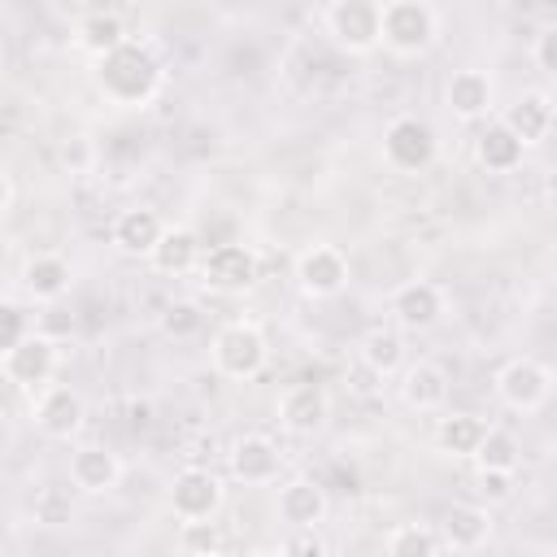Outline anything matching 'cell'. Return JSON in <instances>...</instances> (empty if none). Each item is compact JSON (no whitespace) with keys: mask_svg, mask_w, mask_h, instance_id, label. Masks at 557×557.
Instances as JSON below:
<instances>
[{"mask_svg":"<svg viewBox=\"0 0 557 557\" xmlns=\"http://www.w3.org/2000/svg\"><path fill=\"white\" fill-rule=\"evenodd\" d=\"M161 78H165V70H161L157 52H152L144 39H135V35H131L117 52L91 61V83H96V91H100L109 104H117V109H144V104L161 91Z\"/></svg>","mask_w":557,"mask_h":557,"instance_id":"6da1fadb","label":"cell"},{"mask_svg":"<svg viewBox=\"0 0 557 557\" xmlns=\"http://www.w3.org/2000/svg\"><path fill=\"white\" fill-rule=\"evenodd\" d=\"M440 39V9L426 0H383L379 4V44L392 57H426Z\"/></svg>","mask_w":557,"mask_h":557,"instance_id":"7a4b0ae2","label":"cell"},{"mask_svg":"<svg viewBox=\"0 0 557 557\" xmlns=\"http://www.w3.org/2000/svg\"><path fill=\"white\" fill-rule=\"evenodd\" d=\"M209 357H213V370H218L222 379L244 383V379H257V374L265 370V361H270V344H265V335H261L257 322L235 318V322H226V326L213 335Z\"/></svg>","mask_w":557,"mask_h":557,"instance_id":"3957f363","label":"cell"},{"mask_svg":"<svg viewBox=\"0 0 557 557\" xmlns=\"http://www.w3.org/2000/svg\"><path fill=\"white\" fill-rule=\"evenodd\" d=\"M379 4L383 0H331L322 4V30L326 39L348 57L379 52Z\"/></svg>","mask_w":557,"mask_h":557,"instance_id":"277c9868","label":"cell"},{"mask_svg":"<svg viewBox=\"0 0 557 557\" xmlns=\"http://www.w3.org/2000/svg\"><path fill=\"white\" fill-rule=\"evenodd\" d=\"M57 348H61V344H57L52 335H44V331H30L22 344L4 348V352H0V374H4V383L17 387V392H26V396L52 387L57 366H61V352H57Z\"/></svg>","mask_w":557,"mask_h":557,"instance_id":"5b68a950","label":"cell"},{"mask_svg":"<svg viewBox=\"0 0 557 557\" xmlns=\"http://www.w3.org/2000/svg\"><path fill=\"white\" fill-rule=\"evenodd\" d=\"M435 152H440V135H435V126L426 117L400 113V117H392L383 126V161L392 170H400V174L426 170L435 161Z\"/></svg>","mask_w":557,"mask_h":557,"instance_id":"8992f818","label":"cell"},{"mask_svg":"<svg viewBox=\"0 0 557 557\" xmlns=\"http://www.w3.org/2000/svg\"><path fill=\"white\" fill-rule=\"evenodd\" d=\"M200 283L213 292V296H244L257 287L261 278V261L248 244L231 239V244H213L205 248V261H200Z\"/></svg>","mask_w":557,"mask_h":557,"instance_id":"52a82bcc","label":"cell"},{"mask_svg":"<svg viewBox=\"0 0 557 557\" xmlns=\"http://www.w3.org/2000/svg\"><path fill=\"white\" fill-rule=\"evenodd\" d=\"M496 396L513 413H535L553 400V370L540 366L535 357H509L496 370Z\"/></svg>","mask_w":557,"mask_h":557,"instance_id":"ba28073f","label":"cell"},{"mask_svg":"<svg viewBox=\"0 0 557 557\" xmlns=\"http://www.w3.org/2000/svg\"><path fill=\"white\" fill-rule=\"evenodd\" d=\"M83 418H87V400L70 383H52L30 396V422L44 440H74L83 431Z\"/></svg>","mask_w":557,"mask_h":557,"instance_id":"9c48e42d","label":"cell"},{"mask_svg":"<svg viewBox=\"0 0 557 557\" xmlns=\"http://www.w3.org/2000/svg\"><path fill=\"white\" fill-rule=\"evenodd\" d=\"M170 513L178 522H213V513L222 509V483L213 470H200V466H187L170 479Z\"/></svg>","mask_w":557,"mask_h":557,"instance_id":"30bf717a","label":"cell"},{"mask_svg":"<svg viewBox=\"0 0 557 557\" xmlns=\"http://www.w3.org/2000/svg\"><path fill=\"white\" fill-rule=\"evenodd\" d=\"M296 287L309 300H331L348 287V257L335 244H309L296 257Z\"/></svg>","mask_w":557,"mask_h":557,"instance_id":"8fae6325","label":"cell"},{"mask_svg":"<svg viewBox=\"0 0 557 557\" xmlns=\"http://www.w3.org/2000/svg\"><path fill=\"white\" fill-rule=\"evenodd\" d=\"M387 318L400 331H431L444 318V292L431 278H409L387 296Z\"/></svg>","mask_w":557,"mask_h":557,"instance_id":"7c38bea8","label":"cell"},{"mask_svg":"<svg viewBox=\"0 0 557 557\" xmlns=\"http://www.w3.org/2000/svg\"><path fill=\"white\" fill-rule=\"evenodd\" d=\"M226 470H231V479L244 483V487H265V483L278 479V470H283V453H278V444H274L270 435L248 431V435H239V440L231 444V453H226Z\"/></svg>","mask_w":557,"mask_h":557,"instance_id":"4fadbf2b","label":"cell"},{"mask_svg":"<svg viewBox=\"0 0 557 557\" xmlns=\"http://www.w3.org/2000/svg\"><path fill=\"white\" fill-rule=\"evenodd\" d=\"M65 474H70V487H74V492H83V496H104V492L117 487L122 461H117V453L104 448V444H78V448H70Z\"/></svg>","mask_w":557,"mask_h":557,"instance_id":"5bb4252c","label":"cell"},{"mask_svg":"<svg viewBox=\"0 0 557 557\" xmlns=\"http://www.w3.org/2000/svg\"><path fill=\"white\" fill-rule=\"evenodd\" d=\"M331 509V496L318 479H287L278 483V496H274V513L292 527V531H318V522L326 518Z\"/></svg>","mask_w":557,"mask_h":557,"instance_id":"9a60e30c","label":"cell"},{"mask_svg":"<svg viewBox=\"0 0 557 557\" xmlns=\"http://www.w3.org/2000/svg\"><path fill=\"white\" fill-rule=\"evenodd\" d=\"M444 100H448V109H453L457 122H483L492 113V104H496L492 74L487 70H474V65L453 70L448 83H444Z\"/></svg>","mask_w":557,"mask_h":557,"instance_id":"2e32d148","label":"cell"},{"mask_svg":"<svg viewBox=\"0 0 557 557\" xmlns=\"http://www.w3.org/2000/svg\"><path fill=\"white\" fill-rule=\"evenodd\" d=\"M331 418V396L318 383H296L278 400V426L287 435H318Z\"/></svg>","mask_w":557,"mask_h":557,"instance_id":"e0dca14e","label":"cell"},{"mask_svg":"<svg viewBox=\"0 0 557 557\" xmlns=\"http://www.w3.org/2000/svg\"><path fill=\"white\" fill-rule=\"evenodd\" d=\"M500 122L531 148V144L548 139V131H553V122H557V104H553L548 91H522V96H513V100L505 104Z\"/></svg>","mask_w":557,"mask_h":557,"instance_id":"ac0fdd59","label":"cell"},{"mask_svg":"<svg viewBox=\"0 0 557 557\" xmlns=\"http://www.w3.org/2000/svg\"><path fill=\"white\" fill-rule=\"evenodd\" d=\"M492 540V513L487 505H453L444 518H440V544L453 548V553H479L483 544Z\"/></svg>","mask_w":557,"mask_h":557,"instance_id":"d6986e66","label":"cell"},{"mask_svg":"<svg viewBox=\"0 0 557 557\" xmlns=\"http://www.w3.org/2000/svg\"><path fill=\"white\" fill-rule=\"evenodd\" d=\"M113 244L122 248V252H131V257H152V248L161 244V235H165V218L157 213V209H148V205H131V209H122L117 218H113Z\"/></svg>","mask_w":557,"mask_h":557,"instance_id":"ffe728a7","label":"cell"},{"mask_svg":"<svg viewBox=\"0 0 557 557\" xmlns=\"http://www.w3.org/2000/svg\"><path fill=\"white\" fill-rule=\"evenodd\" d=\"M200 261H205V244H200V235H196L191 226H165L161 244H157L152 257H148V265H152L157 274H165V278L196 274Z\"/></svg>","mask_w":557,"mask_h":557,"instance_id":"44dd1931","label":"cell"},{"mask_svg":"<svg viewBox=\"0 0 557 557\" xmlns=\"http://www.w3.org/2000/svg\"><path fill=\"white\" fill-rule=\"evenodd\" d=\"M70 287H74V270H70L65 257H57V252H35V257H26V265H22V292H26L30 300L57 305Z\"/></svg>","mask_w":557,"mask_h":557,"instance_id":"7402d4cb","label":"cell"},{"mask_svg":"<svg viewBox=\"0 0 557 557\" xmlns=\"http://www.w3.org/2000/svg\"><path fill=\"white\" fill-rule=\"evenodd\" d=\"M400 400L418 413H440L448 405V374L435 361H413L400 370Z\"/></svg>","mask_w":557,"mask_h":557,"instance_id":"603a6c76","label":"cell"},{"mask_svg":"<svg viewBox=\"0 0 557 557\" xmlns=\"http://www.w3.org/2000/svg\"><path fill=\"white\" fill-rule=\"evenodd\" d=\"M126 39H131V35H126V22H122L113 9H91V13H83V17L74 22V48L87 52L91 61L117 52Z\"/></svg>","mask_w":557,"mask_h":557,"instance_id":"cb8c5ba5","label":"cell"},{"mask_svg":"<svg viewBox=\"0 0 557 557\" xmlns=\"http://www.w3.org/2000/svg\"><path fill=\"white\" fill-rule=\"evenodd\" d=\"M492 422L479 418V413H444L435 422V448L444 457H457V461H474V453L483 448Z\"/></svg>","mask_w":557,"mask_h":557,"instance_id":"d4e9b609","label":"cell"},{"mask_svg":"<svg viewBox=\"0 0 557 557\" xmlns=\"http://www.w3.org/2000/svg\"><path fill=\"white\" fill-rule=\"evenodd\" d=\"M522 152H527V144L496 117V122H487L479 135H474V161L487 170V174H509V170H518L522 165Z\"/></svg>","mask_w":557,"mask_h":557,"instance_id":"484cf974","label":"cell"},{"mask_svg":"<svg viewBox=\"0 0 557 557\" xmlns=\"http://www.w3.org/2000/svg\"><path fill=\"white\" fill-rule=\"evenodd\" d=\"M357 357H361V366L370 370V374H379V379H387V374H396V370H405V335H400V326H370L366 335H361V344H357Z\"/></svg>","mask_w":557,"mask_h":557,"instance_id":"4316f807","label":"cell"},{"mask_svg":"<svg viewBox=\"0 0 557 557\" xmlns=\"http://www.w3.org/2000/svg\"><path fill=\"white\" fill-rule=\"evenodd\" d=\"M383 548L387 557H440V531L426 522H396Z\"/></svg>","mask_w":557,"mask_h":557,"instance_id":"83f0119b","label":"cell"},{"mask_svg":"<svg viewBox=\"0 0 557 557\" xmlns=\"http://www.w3.org/2000/svg\"><path fill=\"white\" fill-rule=\"evenodd\" d=\"M518 461H522L518 435H513V431H505V426H492V431H487V440H483V448L474 453V466H479V470L513 474V470H518Z\"/></svg>","mask_w":557,"mask_h":557,"instance_id":"f1b7e54d","label":"cell"},{"mask_svg":"<svg viewBox=\"0 0 557 557\" xmlns=\"http://www.w3.org/2000/svg\"><path fill=\"white\" fill-rule=\"evenodd\" d=\"M157 326H161V335H170V339H191V335L205 331V313H200L196 300H170V305L157 313Z\"/></svg>","mask_w":557,"mask_h":557,"instance_id":"f546056e","label":"cell"},{"mask_svg":"<svg viewBox=\"0 0 557 557\" xmlns=\"http://www.w3.org/2000/svg\"><path fill=\"white\" fill-rule=\"evenodd\" d=\"M30 331H35V326L26 322V309H22L17 300H4V305H0V352L13 348V344H22Z\"/></svg>","mask_w":557,"mask_h":557,"instance_id":"4dcf8cb0","label":"cell"},{"mask_svg":"<svg viewBox=\"0 0 557 557\" xmlns=\"http://www.w3.org/2000/svg\"><path fill=\"white\" fill-rule=\"evenodd\" d=\"M178 548L218 557V553H222V531H218V522H183V544H178Z\"/></svg>","mask_w":557,"mask_h":557,"instance_id":"1f68e13d","label":"cell"},{"mask_svg":"<svg viewBox=\"0 0 557 557\" xmlns=\"http://www.w3.org/2000/svg\"><path fill=\"white\" fill-rule=\"evenodd\" d=\"M531 61H535L540 74H548V78L557 83V22H548V26L535 35V44H531Z\"/></svg>","mask_w":557,"mask_h":557,"instance_id":"d6a6232c","label":"cell"},{"mask_svg":"<svg viewBox=\"0 0 557 557\" xmlns=\"http://www.w3.org/2000/svg\"><path fill=\"white\" fill-rule=\"evenodd\" d=\"M474 492H479V500H487V505H496V500H509L513 496V474H500V470H479L474 474Z\"/></svg>","mask_w":557,"mask_h":557,"instance_id":"836d02e7","label":"cell"},{"mask_svg":"<svg viewBox=\"0 0 557 557\" xmlns=\"http://www.w3.org/2000/svg\"><path fill=\"white\" fill-rule=\"evenodd\" d=\"M278 557H326V540L318 531H292L278 544Z\"/></svg>","mask_w":557,"mask_h":557,"instance_id":"e575fe53","label":"cell"},{"mask_svg":"<svg viewBox=\"0 0 557 557\" xmlns=\"http://www.w3.org/2000/svg\"><path fill=\"white\" fill-rule=\"evenodd\" d=\"M131 426L135 431H148L152 426V409L148 405H131Z\"/></svg>","mask_w":557,"mask_h":557,"instance_id":"d590c367","label":"cell"},{"mask_svg":"<svg viewBox=\"0 0 557 557\" xmlns=\"http://www.w3.org/2000/svg\"><path fill=\"white\" fill-rule=\"evenodd\" d=\"M0 183H4V196H0V209L9 213V209H13V196H17V187H13V174L4 170V174H0Z\"/></svg>","mask_w":557,"mask_h":557,"instance_id":"8d00e7d4","label":"cell"},{"mask_svg":"<svg viewBox=\"0 0 557 557\" xmlns=\"http://www.w3.org/2000/svg\"><path fill=\"white\" fill-rule=\"evenodd\" d=\"M244 557H278V548H252V553H244Z\"/></svg>","mask_w":557,"mask_h":557,"instance_id":"74e56055","label":"cell"},{"mask_svg":"<svg viewBox=\"0 0 557 557\" xmlns=\"http://www.w3.org/2000/svg\"><path fill=\"white\" fill-rule=\"evenodd\" d=\"M174 557H205V553H191V548H178Z\"/></svg>","mask_w":557,"mask_h":557,"instance_id":"f35d334b","label":"cell"},{"mask_svg":"<svg viewBox=\"0 0 557 557\" xmlns=\"http://www.w3.org/2000/svg\"><path fill=\"white\" fill-rule=\"evenodd\" d=\"M553 396H557V370H553Z\"/></svg>","mask_w":557,"mask_h":557,"instance_id":"ab89813d","label":"cell"}]
</instances>
